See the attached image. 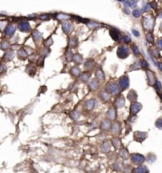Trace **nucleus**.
<instances>
[{
	"mask_svg": "<svg viewBox=\"0 0 162 173\" xmlns=\"http://www.w3.org/2000/svg\"><path fill=\"white\" fill-rule=\"evenodd\" d=\"M132 14H133L136 17H139V16L141 15L140 10H134V11H133V13H132Z\"/></svg>",
	"mask_w": 162,
	"mask_h": 173,
	"instance_id": "obj_16",
	"label": "nucleus"
},
{
	"mask_svg": "<svg viewBox=\"0 0 162 173\" xmlns=\"http://www.w3.org/2000/svg\"><path fill=\"white\" fill-rule=\"evenodd\" d=\"M123 39H124V40H125V42H127V43H128V42H130V41H131V38H130V37H128V36H124V37H123Z\"/></svg>",
	"mask_w": 162,
	"mask_h": 173,
	"instance_id": "obj_21",
	"label": "nucleus"
},
{
	"mask_svg": "<svg viewBox=\"0 0 162 173\" xmlns=\"http://www.w3.org/2000/svg\"><path fill=\"white\" fill-rule=\"evenodd\" d=\"M117 52H122V54L119 55L118 56L121 57V58H125V57H127V56L129 55V49L126 47V46H120Z\"/></svg>",
	"mask_w": 162,
	"mask_h": 173,
	"instance_id": "obj_4",
	"label": "nucleus"
},
{
	"mask_svg": "<svg viewBox=\"0 0 162 173\" xmlns=\"http://www.w3.org/2000/svg\"><path fill=\"white\" fill-rule=\"evenodd\" d=\"M140 108H141V105H140V104H138L137 102H133V103L131 105V110H132V113L138 112Z\"/></svg>",
	"mask_w": 162,
	"mask_h": 173,
	"instance_id": "obj_8",
	"label": "nucleus"
},
{
	"mask_svg": "<svg viewBox=\"0 0 162 173\" xmlns=\"http://www.w3.org/2000/svg\"><path fill=\"white\" fill-rule=\"evenodd\" d=\"M132 33L134 34V35H136V36H139V33H138L137 31H136V30H132Z\"/></svg>",
	"mask_w": 162,
	"mask_h": 173,
	"instance_id": "obj_23",
	"label": "nucleus"
},
{
	"mask_svg": "<svg viewBox=\"0 0 162 173\" xmlns=\"http://www.w3.org/2000/svg\"><path fill=\"white\" fill-rule=\"evenodd\" d=\"M115 105H116L117 107H122V106H123V105H124V98H123V97L119 96V97L116 99Z\"/></svg>",
	"mask_w": 162,
	"mask_h": 173,
	"instance_id": "obj_9",
	"label": "nucleus"
},
{
	"mask_svg": "<svg viewBox=\"0 0 162 173\" xmlns=\"http://www.w3.org/2000/svg\"><path fill=\"white\" fill-rule=\"evenodd\" d=\"M5 70H6V66H5V64L0 65V72H5Z\"/></svg>",
	"mask_w": 162,
	"mask_h": 173,
	"instance_id": "obj_19",
	"label": "nucleus"
},
{
	"mask_svg": "<svg viewBox=\"0 0 162 173\" xmlns=\"http://www.w3.org/2000/svg\"><path fill=\"white\" fill-rule=\"evenodd\" d=\"M120 86H121V89H126L127 87L129 86V78L127 77H122L120 78Z\"/></svg>",
	"mask_w": 162,
	"mask_h": 173,
	"instance_id": "obj_5",
	"label": "nucleus"
},
{
	"mask_svg": "<svg viewBox=\"0 0 162 173\" xmlns=\"http://www.w3.org/2000/svg\"><path fill=\"white\" fill-rule=\"evenodd\" d=\"M160 30H162V24L160 25Z\"/></svg>",
	"mask_w": 162,
	"mask_h": 173,
	"instance_id": "obj_24",
	"label": "nucleus"
},
{
	"mask_svg": "<svg viewBox=\"0 0 162 173\" xmlns=\"http://www.w3.org/2000/svg\"><path fill=\"white\" fill-rule=\"evenodd\" d=\"M13 58V52H12V51H10V52H7V53H6V55H5L4 59H6V60H12Z\"/></svg>",
	"mask_w": 162,
	"mask_h": 173,
	"instance_id": "obj_11",
	"label": "nucleus"
},
{
	"mask_svg": "<svg viewBox=\"0 0 162 173\" xmlns=\"http://www.w3.org/2000/svg\"><path fill=\"white\" fill-rule=\"evenodd\" d=\"M132 48H133V49H132V51L136 53V54H139V50H137V48L136 47V46H133Z\"/></svg>",
	"mask_w": 162,
	"mask_h": 173,
	"instance_id": "obj_22",
	"label": "nucleus"
},
{
	"mask_svg": "<svg viewBox=\"0 0 162 173\" xmlns=\"http://www.w3.org/2000/svg\"><path fill=\"white\" fill-rule=\"evenodd\" d=\"M14 32H15V26L13 24H10L5 29V35H7V36H12L14 34Z\"/></svg>",
	"mask_w": 162,
	"mask_h": 173,
	"instance_id": "obj_3",
	"label": "nucleus"
},
{
	"mask_svg": "<svg viewBox=\"0 0 162 173\" xmlns=\"http://www.w3.org/2000/svg\"><path fill=\"white\" fill-rule=\"evenodd\" d=\"M146 37H147V39H148V41H149V42H153V41H154V37L152 36L151 34H148V35H146Z\"/></svg>",
	"mask_w": 162,
	"mask_h": 173,
	"instance_id": "obj_17",
	"label": "nucleus"
},
{
	"mask_svg": "<svg viewBox=\"0 0 162 173\" xmlns=\"http://www.w3.org/2000/svg\"><path fill=\"white\" fill-rule=\"evenodd\" d=\"M107 90L112 93V94H118L119 93V89H118V87L115 85V83H113V82H110L109 84H107Z\"/></svg>",
	"mask_w": 162,
	"mask_h": 173,
	"instance_id": "obj_1",
	"label": "nucleus"
},
{
	"mask_svg": "<svg viewBox=\"0 0 162 173\" xmlns=\"http://www.w3.org/2000/svg\"><path fill=\"white\" fill-rule=\"evenodd\" d=\"M0 48H1L2 50H8L9 48H10V43H9V41H7V40H2L1 43H0Z\"/></svg>",
	"mask_w": 162,
	"mask_h": 173,
	"instance_id": "obj_10",
	"label": "nucleus"
},
{
	"mask_svg": "<svg viewBox=\"0 0 162 173\" xmlns=\"http://www.w3.org/2000/svg\"><path fill=\"white\" fill-rule=\"evenodd\" d=\"M72 71H73V72H72V74H73V76H77V75H79V72H80V70L78 69L77 67H73V69H72Z\"/></svg>",
	"mask_w": 162,
	"mask_h": 173,
	"instance_id": "obj_15",
	"label": "nucleus"
},
{
	"mask_svg": "<svg viewBox=\"0 0 162 173\" xmlns=\"http://www.w3.org/2000/svg\"><path fill=\"white\" fill-rule=\"evenodd\" d=\"M157 45H158V47H159V48H160V49L162 50V38H160L159 40H158Z\"/></svg>",
	"mask_w": 162,
	"mask_h": 173,
	"instance_id": "obj_20",
	"label": "nucleus"
},
{
	"mask_svg": "<svg viewBox=\"0 0 162 173\" xmlns=\"http://www.w3.org/2000/svg\"><path fill=\"white\" fill-rule=\"evenodd\" d=\"M33 36H34V41H38V40H40L41 39V34L39 33V32H37V31H35L34 34H33Z\"/></svg>",
	"mask_w": 162,
	"mask_h": 173,
	"instance_id": "obj_12",
	"label": "nucleus"
},
{
	"mask_svg": "<svg viewBox=\"0 0 162 173\" xmlns=\"http://www.w3.org/2000/svg\"><path fill=\"white\" fill-rule=\"evenodd\" d=\"M96 76L99 78V80H104V78H105V76H104V74H103L101 70H98L97 72H96Z\"/></svg>",
	"mask_w": 162,
	"mask_h": 173,
	"instance_id": "obj_13",
	"label": "nucleus"
},
{
	"mask_svg": "<svg viewBox=\"0 0 162 173\" xmlns=\"http://www.w3.org/2000/svg\"><path fill=\"white\" fill-rule=\"evenodd\" d=\"M62 28H63V31L65 33H71L72 30H73V24L71 23H64L62 25Z\"/></svg>",
	"mask_w": 162,
	"mask_h": 173,
	"instance_id": "obj_7",
	"label": "nucleus"
},
{
	"mask_svg": "<svg viewBox=\"0 0 162 173\" xmlns=\"http://www.w3.org/2000/svg\"><path fill=\"white\" fill-rule=\"evenodd\" d=\"M74 61L76 62L77 64H78V63H80L81 61H82V57H81V56H78V58L76 57V56H74Z\"/></svg>",
	"mask_w": 162,
	"mask_h": 173,
	"instance_id": "obj_18",
	"label": "nucleus"
},
{
	"mask_svg": "<svg viewBox=\"0 0 162 173\" xmlns=\"http://www.w3.org/2000/svg\"><path fill=\"white\" fill-rule=\"evenodd\" d=\"M143 21H144V27L147 29H151L153 24H154V19L152 17H145Z\"/></svg>",
	"mask_w": 162,
	"mask_h": 173,
	"instance_id": "obj_6",
	"label": "nucleus"
},
{
	"mask_svg": "<svg viewBox=\"0 0 162 173\" xmlns=\"http://www.w3.org/2000/svg\"><path fill=\"white\" fill-rule=\"evenodd\" d=\"M18 28L19 30L22 31V32H29L31 29L30 24L27 21H21L19 24H18Z\"/></svg>",
	"mask_w": 162,
	"mask_h": 173,
	"instance_id": "obj_2",
	"label": "nucleus"
},
{
	"mask_svg": "<svg viewBox=\"0 0 162 173\" xmlns=\"http://www.w3.org/2000/svg\"><path fill=\"white\" fill-rule=\"evenodd\" d=\"M160 98H161V99H162V93H161V94H160Z\"/></svg>",
	"mask_w": 162,
	"mask_h": 173,
	"instance_id": "obj_26",
	"label": "nucleus"
},
{
	"mask_svg": "<svg viewBox=\"0 0 162 173\" xmlns=\"http://www.w3.org/2000/svg\"><path fill=\"white\" fill-rule=\"evenodd\" d=\"M18 55H19V57H20V56H21V57H26V56H28V55H27V52H26L24 49H20L19 52H18Z\"/></svg>",
	"mask_w": 162,
	"mask_h": 173,
	"instance_id": "obj_14",
	"label": "nucleus"
},
{
	"mask_svg": "<svg viewBox=\"0 0 162 173\" xmlns=\"http://www.w3.org/2000/svg\"><path fill=\"white\" fill-rule=\"evenodd\" d=\"M118 1H121V2H124V0H118Z\"/></svg>",
	"mask_w": 162,
	"mask_h": 173,
	"instance_id": "obj_25",
	"label": "nucleus"
}]
</instances>
